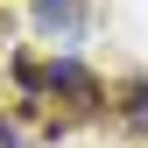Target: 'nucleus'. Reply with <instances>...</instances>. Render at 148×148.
I'll return each mask as SVG.
<instances>
[{"label":"nucleus","instance_id":"nucleus-5","mask_svg":"<svg viewBox=\"0 0 148 148\" xmlns=\"http://www.w3.org/2000/svg\"><path fill=\"white\" fill-rule=\"evenodd\" d=\"M0 42H7V14H0Z\"/></svg>","mask_w":148,"mask_h":148},{"label":"nucleus","instance_id":"nucleus-2","mask_svg":"<svg viewBox=\"0 0 148 148\" xmlns=\"http://www.w3.org/2000/svg\"><path fill=\"white\" fill-rule=\"evenodd\" d=\"M85 14H92V0H35L28 21H35V35L49 42V57H78V42H85Z\"/></svg>","mask_w":148,"mask_h":148},{"label":"nucleus","instance_id":"nucleus-3","mask_svg":"<svg viewBox=\"0 0 148 148\" xmlns=\"http://www.w3.org/2000/svg\"><path fill=\"white\" fill-rule=\"evenodd\" d=\"M113 113H120V127H127L134 141H148V78H127V85H120Z\"/></svg>","mask_w":148,"mask_h":148},{"label":"nucleus","instance_id":"nucleus-4","mask_svg":"<svg viewBox=\"0 0 148 148\" xmlns=\"http://www.w3.org/2000/svg\"><path fill=\"white\" fill-rule=\"evenodd\" d=\"M0 148H21V134H14V127H7V120H0Z\"/></svg>","mask_w":148,"mask_h":148},{"label":"nucleus","instance_id":"nucleus-1","mask_svg":"<svg viewBox=\"0 0 148 148\" xmlns=\"http://www.w3.org/2000/svg\"><path fill=\"white\" fill-rule=\"evenodd\" d=\"M42 99H64V106H71V120L106 113V85L92 78L78 57H49V71H42Z\"/></svg>","mask_w":148,"mask_h":148}]
</instances>
